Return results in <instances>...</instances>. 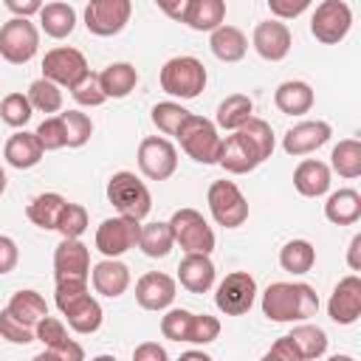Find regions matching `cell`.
Here are the masks:
<instances>
[{
  "instance_id": "1",
  "label": "cell",
  "mask_w": 361,
  "mask_h": 361,
  "mask_svg": "<svg viewBox=\"0 0 361 361\" xmlns=\"http://www.w3.org/2000/svg\"><path fill=\"white\" fill-rule=\"evenodd\" d=\"M262 313L276 324L307 322L319 313V293L307 282H271L262 293Z\"/></svg>"
},
{
  "instance_id": "2",
  "label": "cell",
  "mask_w": 361,
  "mask_h": 361,
  "mask_svg": "<svg viewBox=\"0 0 361 361\" xmlns=\"http://www.w3.org/2000/svg\"><path fill=\"white\" fill-rule=\"evenodd\" d=\"M175 138L180 141V149H183L192 161L206 164V166H209V164H217L223 138L217 135V124H214V121H209V118H203V116H197V113H189Z\"/></svg>"
},
{
  "instance_id": "3",
  "label": "cell",
  "mask_w": 361,
  "mask_h": 361,
  "mask_svg": "<svg viewBox=\"0 0 361 361\" xmlns=\"http://www.w3.org/2000/svg\"><path fill=\"white\" fill-rule=\"evenodd\" d=\"M206 68L197 56H172L161 68V90L175 99H195L206 87Z\"/></svg>"
},
{
  "instance_id": "4",
  "label": "cell",
  "mask_w": 361,
  "mask_h": 361,
  "mask_svg": "<svg viewBox=\"0 0 361 361\" xmlns=\"http://www.w3.org/2000/svg\"><path fill=\"white\" fill-rule=\"evenodd\" d=\"M107 200L116 206L118 214L124 217H135V220H144L152 209V195L147 189V183L141 178H135V172H116L110 180H107Z\"/></svg>"
},
{
  "instance_id": "5",
  "label": "cell",
  "mask_w": 361,
  "mask_h": 361,
  "mask_svg": "<svg viewBox=\"0 0 361 361\" xmlns=\"http://www.w3.org/2000/svg\"><path fill=\"white\" fill-rule=\"evenodd\" d=\"M206 203L214 223L223 228H240L248 220V200L234 180H214L206 192Z\"/></svg>"
},
{
  "instance_id": "6",
  "label": "cell",
  "mask_w": 361,
  "mask_h": 361,
  "mask_svg": "<svg viewBox=\"0 0 361 361\" xmlns=\"http://www.w3.org/2000/svg\"><path fill=\"white\" fill-rule=\"evenodd\" d=\"M39 48V28L28 17H11L0 25V56L11 65H25Z\"/></svg>"
},
{
  "instance_id": "7",
  "label": "cell",
  "mask_w": 361,
  "mask_h": 361,
  "mask_svg": "<svg viewBox=\"0 0 361 361\" xmlns=\"http://www.w3.org/2000/svg\"><path fill=\"white\" fill-rule=\"evenodd\" d=\"M353 28V8L344 0H324L310 17V34L322 45H338Z\"/></svg>"
},
{
  "instance_id": "8",
  "label": "cell",
  "mask_w": 361,
  "mask_h": 361,
  "mask_svg": "<svg viewBox=\"0 0 361 361\" xmlns=\"http://www.w3.org/2000/svg\"><path fill=\"white\" fill-rule=\"evenodd\" d=\"M169 228H172L175 243L183 251H200V254L214 251V231L197 209H178L169 217Z\"/></svg>"
},
{
  "instance_id": "9",
  "label": "cell",
  "mask_w": 361,
  "mask_h": 361,
  "mask_svg": "<svg viewBox=\"0 0 361 361\" xmlns=\"http://www.w3.org/2000/svg\"><path fill=\"white\" fill-rule=\"evenodd\" d=\"M257 299V282L248 271H231L214 290V305L226 316H243Z\"/></svg>"
},
{
  "instance_id": "10",
  "label": "cell",
  "mask_w": 361,
  "mask_h": 361,
  "mask_svg": "<svg viewBox=\"0 0 361 361\" xmlns=\"http://www.w3.org/2000/svg\"><path fill=\"white\" fill-rule=\"evenodd\" d=\"M138 169L149 180H169L178 169V149L161 135H147L138 144Z\"/></svg>"
},
{
  "instance_id": "11",
  "label": "cell",
  "mask_w": 361,
  "mask_h": 361,
  "mask_svg": "<svg viewBox=\"0 0 361 361\" xmlns=\"http://www.w3.org/2000/svg\"><path fill=\"white\" fill-rule=\"evenodd\" d=\"M138 234H141V220L124 217V214L107 217L96 228V248L104 257H121L138 245Z\"/></svg>"
},
{
  "instance_id": "12",
  "label": "cell",
  "mask_w": 361,
  "mask_h": 361,
  "mask_svg": "<svg viewBox=\"0 0 361 361\" xmlns=\"http://www.w3.org/2000/svg\"><path fill=\"white\" fill-rule=\"evenodd\" d=\"M133 3L130 0H87L85 8V28L96 37H113L124 31L130 23Z\"/></svg>"
},
{
  "instance_id": "13",
  "label": "cell",
  "mask_w": 361,
  "mask_h": 361,
  "mask_svg": "<svg viewBox=\"0 0 361 361\" xmlns=\"http://www.w3.org/2000/svg\"><path fill=\"white\" fill-rule=\"evenodd\" d=\"M87 59L82 51L71 48V45H59V48H51L42 59V76L56 82L59 87H73L85 73H87Z\"/></svg>"
},
{
  "instance_id": "14",
  "label": "cell",
  "mask_w": 361,
  "mask_h": 361,
  "mask_svg": "<svg viewBox=\"0 0 361 361\" xmlns=\"http://www.w3.org/2000/svg\"><path fill=\"white\" fill-rule=\"evenodd\" d=\"M330 135H333V130H330V124L322 121V118L299 121V124H293V127L282 135V149H285L288 155H293V158L310 155V152H316L319 147H324V144L330 141Z\"/></svg>"
},
{
  "instance_id": "15",
  "label": "cell",
  "mask_w": 361,
  "mask_h": 361,
  "mask_svg": "<svg viewBox=\"0 0 361 361\" xmlns=\"http://www.w3.org/2000/svg\"><path fill=\"white\" fill-rule=\"evenodd\" d=\"M327 316L336 324H355L358 322V316H361V279H358V274L338 279V285L333 288V293L327 299Z\"/></svg>"
},
{
  "instance_id": "16",
  "label": "cell",
  "mask_w": 361,
  "mask_h": 361,
  "mask_svg": "<svg viewBox=\"0 0 361 361\" xmlns=\"http://www.w3.org/2000/svg\"><path fill=\"white\" fill-rule=\"evenodd\" d=\"M290 31L279 20H262L251 34V45L265 62H282L290 51Z\"/></svg>"
},
{
  "instance_id": "17",
  "label": "cell",
  "mask_w": 361,
  "mask_h": 361,
  "mask_svg": "<svg viewBox=\"0 0 361 361\" xmlns=\"http://www.w3.org/2000/svg\"><path fill=\"white\" fill-rule=\"evenodd\" d=\"M54 276H76L87 279L90 276V251L79 237H62V243L54 251Z\"/></svg>"
},
{
  "instance_id": "18",
  "label": "cell",
  "mask_w": 361,
  "mask_h": 361,
  "mask_svg": "<svg viewBox=\"0 0 361 361\" xmlns=\"http://www.w3.org/2000/svg\"><path fill=\"white\" fill-rule=\"evenodd\" d=\"M175 293H178L175 279L161 271H149L135 282V302L144 310H166L175 302Z\"/></svg>"
},
{
  "instance_id": "19",
  "label": "cell",
  "mask_w": 361,
  "mask_h": 361,
  "mask_svg": "<svg viewBox=\"0 0 361 361\" xmlns=\"http://www.w3.org/2000/svg\"><path fill=\"white\" fill-rule=\"evenodd\" d=\"M178 282L189 293H206L214 285V262L209 254L200 251H186V257L178 265Z\"/></svg>"
},
{
  "instance_id": "20",
  "label": "cell",
  "mask_w": 361,
  "mask_h": 361,
  "mask_svg": "<svg viewBox=\"0 0 361 361\" xmlns=\"http://www.w3.org/2000/svg\"><path fill=\"white\" fill-rule=\"evenodd\" d=\"M90 279H93L96 293H102L107 299H118L130 288V268L124 262H118V257H104L102 262L93 265Z\"/></svg>"
},
{
  "instance_id": "21",
  "label": "cell",
  "mask_w": 361,
  "mask_h": 361,
  "mask_svg": "<svg viewBox=\"0 0 361 361\" xmlns=\"http://www.w3.org/2000/svg\"><path fill=\"white\" fill-rule=\"evenodd\" d=\"M59 310H62V316L68 319V327H71L73 333L90 336V333H96V330L102 327V316H104V313H102V305L90 296V290L82 293V296H76L73 302L62 305Z\"/></svg>"
},
{
  "instance_id": "22",
  "label": "cell",
  "mask_w": 361,
  "mask_h": 361,
  "mask_svg": "<svg viewBox=\"0 0 361 361\" xmlns=\"http://www.w3.org/2000/svg\"><path fill=\"white\" fill-rule=\"evenodd\" d=\"M226 20V0H186L180 20L192 31H214Z\"/></svg>"
},
{
  "instance_id": "23",
  "label": "cell",
  "mask_w": 361,
  "mask_h": 361,
  "mask_svg": "<svg viewBox=\"0 0 361 361\" xmlns=\"http://www.w3.org/2000/svg\"><path fill=\"white\" fill-rule=\"evenodd\" d=\"M313 102H316L313 87L307 82H302V79H288L274 93V104L285 116H305V113H310Z\"/></svg>"
},
{
  "instance_id": "24",
  "label": "cell",
  "mask_w": 361,
  "mask_h": 361,
  "mask_svg": "<svg viewBox=\"0 0 361 361\" xmlns=\"http://www.w3.org/2000/svg\"><path fill=\"white\" fill-rule=\"evenodd\" d=\"M42 152H45V149H42L37 133H25V130L14 133V135L6 141V147H3V158H6L8 166H14V169H31V166H37V164L42 161Z\"/></svg>"
},
{
  "instance_id": "25",
  "label": "cell",
  "mask_w": 361,
  "mask_h": 361,
  "mask_svg": "<svg viewBox=\"0 0 361 361\" xmlns=\"http://www.w3.org/2000/svg\"><path fill=\"white\" fill-rule=\"evenodd\" d=\"M293 186L305 197H322L330 189V166L319 158H305L293 169Z\"/></svg>"
},
{
  "instance_id": "26",
  "label": "cell",
  "mask_w": 361,
  "mask_h": 361,
  "mask_svg": "<svg viewBox=\"0 0 361 361\" xmlns=\"http://www.w3.org/2000/svg\"><path fill=\"white\" fill-rule=\"evenodd\" d=\"M217 164H220L226 172H231V175H245V172H251V169L259 166V158L251 152V147H248V144L240 138V133L234 130V135L223 138Z\"/></svg>"
},
{
  "instance_id": "27",
  "label": "cell",
  "mask_w": 361,
  "mask_h": 361,
  "mask_svg": "<svg viewBox=\"0 0 361 361\" xmlns=\"http://www.w3.org/2000/svg\"><path fill=\"white\" fill-rule=\"evenodd\" d=\"M209 48L220 62H240L248 51V39L237 25H217L214 31H209Z\"/></svg>"
},
{
  "instance_id": "28",
  "label": "cell",
  "mask_w": 361,
  "mask_h": 361,
  "mask_svg": "<svg viewBox=\"0 0 361 361\" xmlns=\"http://www.w3.org/2000/svg\"><path fill=\"white\" fill-rule=\"evenodd\" d=\"M299 361H313V358H322L327 353V333L319 327V324H310V322H296V327L288 333Z\"/></svg>"
},
{
  "instance_id": "29",
  "label": "cell",
  "mask_w": 361,
  "mask_h": 361,
  "mask_svg": "<svg viewBox=\"0 0 361 361\" xmlns=\"http://www.w3.org/2000/svg\"><path fill=\"white\" fill-rule=\"evenodd\" d=\"M39 28L51 37V39H65L73 34L76 28V11L73 6L62 3V0H54V3H45L39 8Z\"/></svg>"
},
{
  "instance_id": "30",
  "label": "cell",
  "mask_w": 361,
  "mask_h": 361,
  "mask_svg": "<svg viewBox=\"0 0 361 361\" xmlns=\"http://www.w3.org/2000/svg\"><path fill=\"white\" fill-rule=\"evenodd\" d=\"M65 203L68 200L59 192H42V195L31 197V203L25 206V217L42 231H56V223H59Z\"/></svg>"
},
{
  "instance_id": "31",
  "label": "cell",
  "mask_w": 361,
  "mask_h": 361,
  "mask_svg": "<svg viewBox=\"0 0 361 361\" xmlns=\"http://www.w3.org/2000/svg\"><path fill=\"white\" fill-rule=\"evenodd\" d=\"M99 85L107 99H124L138 85V71L130 62H113L99 73Z\"/></svg>"
},
{
  "instance_id": "32",
  "label": "cell",
  "mask_w": 361,
  "mask_h": 361,
  "mask_svg": "<svg viewBox=\"0 0 361 361\" xmlns=\"http://www.w3.org/2000/svg\"><path fill=\"white\" fill-rule=\"evenodd\" d=\"M324 217L336 226H353L361 220V195L355 189H338L327 195Z\"/></svg>"
},
{
  "instance_id": "33",
  "label": "cell",
  "mask_w": 361,
  "mask_h": 361,
  "mask_svg": "<svg viewBox=\"0 0 361 361\" xmlns=\"http://www.w3.org/2000/svg\"><path fill=\"white\" fill-rule=\"evenodd\" d=\"M175 245V237H172V228H169V220H155V223H144L141 226V234H138V248L158 259V257H166Z\"/></svg>"
},
{
  "instance_id": "34",
  "label": "cell",
  "mask_w": 361,
  "mask_h": 361,
  "mask_svg": "<svg viewBox=\"0 0 361 361\" xmlns=\"http://www.w3.org/2000/svg\"><path fill=\"white\" fill-rule=\"evenodd\" d=\"M254 116V102L245 93H231L217 104V127L223 130H240Z\"/></svg>"
},
{
  "instance_id": "35",
  "label": "cell",
  "mask_w": 361,
  "mask_h": 361,
  "mask_svg": "<svg viewBox=\"0 0 361 361\" xmlns=\"http://www.w3.org/2000/svg\"><path fill=\"white\" fill-rule=\"evenodd\" d=\"M330 169L338 172V178H358L361 175V141L358 138H344L333 147L330 152Z\"/></svg>"
},
{
  "instance_id": "36",
  "label": "cell",
  "mask_w": 361,
  "mask_h": 361,
  "mask_svg": "<svg viewBox=\"0 0 361 361\" xmlns=\"http://www.w3.org/2000/svg\"><path fill=\"white\" fill-rule=\"evenodd\" d=\"M313 262H316V248L307 240H288L279 248V265H282V271H288L293 276L307 274L313 268Z\"/></svg>"
},
{
  "instance_id": "37",
  "label": "cell",
  "mask_w": 361,
  "mask_h": 361,
  "mask_svg": "<svg viewBox=\"0 0 361 361\" xmlns=\"http://www.w3.org/2000/svg\"><path fill=\"white\" fill-rule=\"evenodd\" d=\"M6 310H8L14 319H20L23 324L34 327V324H37V322H39V319L48 313V305H45V299H42L37 290L25 288V290H17V293L8 299Z\"/></svg>"
},
{
  "instance_id": "38",
  "label": "cell",
  "mask_w": 361,
  "mask_h": 361,
  "mask_svg": "<svg viewBox=\"0 0 361 361\" xmlns=\"http://www.w3.org/2000/svg\"><path fill=\"white\" fill-rule=\"evenodd\" d=\"M237 133H240V138L251 147V152L259 158V164H262L265 158H271V152H274V130H271V124H268L265 118L251 116Z\"/></svg>"
},
{
  "instance_id": "39",
  "label": "cell",
  "mask_w": 361,
  "mask_h": 361,
  "mask_svg": "<svg viewBox=\"0 0 361 361\" xmlns=\"http://www.w3.org/2000/svg\"><path fill=\"white\" fill-rule=\"evenodd\" d=\"M28 102H31V107L34 110H39V113H59L62 110V87L56 85V82H51V79H34L31 85H28Z\"/></svg>"
},
{
  "instance_id": "40",
  "label": "cell",
  "mask_w": 361,
  "mask_h": 361,
  "mask_svg": "<svg viewBox=\"0 0 361 361\" xmlns=\"http://www.w3.org/2000/svg\"><path fill=\"white\" fill-rule=\"evenodd\" d=\"M59 118L65 124V147L79 149V147H85L90 141L93 121H90L87 113H82V110H65V113H59Z\"/></svg>"
},
{
  "instance_id": "41",
  "label": "cell",
  "mask_w": 361,
  "mask_h": 361,
  "mask_svg": "<svg viewBox=\"0 0 361 361\" xmlns=\"http://www.w3.org/2000/svg\"><path fill=\"white\" fill-rule=\"evenodd\" d=\"M31 116H34V107H31V102H28V96L25 93H8V96H3V102H0V118L8 124V127H25L28 121H31Z\"/></svg>"
},
{
  "instance_id": "42",
  "label": "cell",
  "mask_w": 361,
  "mask_h": 361,
  "mask_svg": "<svg viewBox=\"0 0 361 361\" xmlns=\"http://www.w3.org/2000/svg\"><path fill=\"white\" fill-rule=\"evenodd\" d=\"M186 116H189V110L180 107L178 102H158V104L152 107V124H155L164 135H178V130H180V124L186 121Z\"/></svg>"
},
{
  "instance_id": "43",
  "label": "cell",
  "mask_w": 361,
  "mask_h": 361,
  "mask_svg": "<svg viewBox=\"0 0 361 361\" xmlns=\"http://www.w3.org/2000/svg\"><path fill=\"white\" fill-rule=\"evenodd\" d=\"M189 324H192V310L186 307H166V313L161 316V333L169 341H186Z\"/></svg>"
},
{
  "instance_id": "44",
  "label": "cell",
  "mask_w": 361,
  "mask_h": 361,
  "mask_svg": "<svg viewBox=\"0 0 361 361\" xmlns=\"http://www.w3.org/2000/svg\"><path fill=\"white\" fill-rule=\"evenodd\" d=\"M71 96H73L82 107H99V104L107 102V96H104L102 85H99V73H93V71H87V73L71 87Z\"/></svg>"
},
{
  "instance_id": "45",
  "label": "cell",
  "mask_w": 361,
  "mask_h": 361,
  "mask_svg": "<svg viewBox=\"0 0 361 361\" xmlns=\"http://www.w3.org/2000/svg\"><path fill=\"white\" fill-rule=\"evenodd\" d=\"M85 228H87V209L79 203H65L59 223H56V231L62 237H82Z\"/></svg>"
},
{
  "instance_id": "46",
  "label": "cell",
  "mask_w": 361,
  "mask_h": 361,
  "mask_svg": "<svg viewBox=\"0 0 361 361\" xmlns=\"http://www.w3.org/2000/svg\"><path fill=\"white\" fill-rule=\"evenodd\" d=\"M220 336V322L209 313H192V324H189V344H212Z\"/></svg>"
},
{
  "instance_id": "47",
  "label": "cell",
  "mask_w": 361,
  "mask_h": 361,
  "mask_svg": "<svg viewBox=\"0 0 361 361\" xmlns=\"http://www.w3.org/2000/svg\"><path fill=\"white\" fill-rule=\"evenodd\" d=\"M34 133H37V138H39V144H42L45 152H54V149H62L65 147V124H62L59 116H45L42 124Z\"/></svg>"
},
{
  "instance_id": "48",
  "label": "cell",
  "mask_w": 361,
  "mask_h": 361,
  "mask_svg": "<svg viewBox=\"0 0 361 361\" xmlns=\"http://www.w3.org/2000/svg\"><path fill=\"white\" fill-rule=\"evenodd\" d=\"M0 338H6L11 344H31L34 341V327L23 324L8 310H0Z\"/></svg>"
},
{
  "instance_id": "49",
  "label": "cell",
  "mask_w": 361,
  "mask_h": 361,
  "mask_svg": "<svg viewBox=\"0 0 361 361\" xmlns=\"http://www.w3.org/2000/svg\"><path fill=\"white\" fill-rule=\"evenodd\" d=\"M34 338L42 341V347H51V344H59L68 338V330H65V322L62 319H54V316H42L37 324H34Z\"/></svg>"
},
{
  "instance_id": "50",
  "label": "cell",
  "mask_w": 361,
  "mask_h": 361,
  "mask_svg": "<svg viewBox=\"0 0 361 361\" xmlns=\"http://www.w3.org/2000/svg\"><path fill=\"white\" fill-rule=\"evenodd\" d=\"M39 358H42V361H45V358H54V361H82V358H85V350H82V344H76L73 338H65V341H59V344L42 347Z\"/></svg>"
},
{
  "instance_id": "51",
  "label": "cell",
  "mask_w": 361,
  "mask_h": 361,
  "mask_svg": "<svg viewBox=\"0 0 361 361\" xmlns=\"http://www.w3.org/2000/svg\"><path fill=\"white\" fill-rule=\"evenodd\" d=\"M310 6V0H268V8L276 20H296L299 14H305Z\"/></svg>"
},
{
  "instance_id": "52",
  "label": "cell",
  "mask_w": 361,
  "mask_h": 361,
  "mask_svg": "<svg viewBox=\"0 0 361 361\" xmlns=\"http://www.w3.org/2000/svg\"><path fill=\"white\" fill-rule=\"evenodd\" d=\"M17 262H20V248H17V243H14L11 237L0 234V276L8 274V271H14Z\"/></svg>"
},
{
  "instance_id": "53",
  "label": "cell",
  "mask_w": 361,
  "mask_h": 361,
  "mask_svg": "<svg viewBox=\"0 0 361 361\" xmlns=\"http://www.w3.org/2000/svg\"><path fill=\"white\" fill-rule=\"evenodd\" d=\"M133 358H135V361H166L169 353H166L158 341H144V344H138V347L133 350Z\"/></svg>"
},
{
  "instance_id": "54",
  "label": "cell",
  "mask_w": 361,
  "mask_h": 361,
  "mask_svg": "<svg viewBox=\"0 0 361 361\" xmlns=\"http://www.w3.org/2000/svg\"><path fill=\"white\" fill-rule=\"evenodd\" d=\"M265 358L271 361H299V355H296V350H293V344H290V338L288 336H282V338H276V344H271V350L265 353Z\"/></svg>"
},
{
  "instance_id": "55",
  "label": "cell",
  "mask_w": 361,
  "mask_h": 361,
  "mask_svg": "<svg viewBox=\"0 0 361 361\" xmlns=\"http://www.w3.org/2000/svg\"><path fill=\"white\" fill-rule=\"evenodd\" d=\"M3 3L14 17H31V14H39L42 8V0H3Z\"/></svg>"
},
{
  "instance_id": "56",
  "label": "cell",
  "mask_w": 361,
  "mask_h": 361,
  "mask_svg": "<svg viewBox=\"0 0 361 361\" xmlns=\"http://www.w3.org/2000/svg\"><path fill=\"white\" fill-rule=\"evenodd\" d=\"M358 254H361V234H355V237L350 240V248H347V265H350V271H361Z\"/></svg>"
},
{
  "instance_id": "57",
  "label": "cell",
  "mask_w": 361,
  "mask_h": 361,
  "mask_svg": "<svg viewBox=\"0 0 361 361\" xmlns=\"http://www.w3.org/2000/svg\"><path fill=\"white\" fill-rule=\"evenodd\" d=\"M183 3H186V0H155V6H158V8H161L166 17H172V20H180Z\"/></svg>"
},
{
  "instance_id": "58",
  "label": "cell",
  "mask_w": 361,
  "mask_h": 361,
  "mask_svg": "<svg viewBox=\"0 0 361 361\" xmlns=\"http://www.w3.org/2000/svg\"><path fill=\"white\" fill-rule=\"evenodd\" d=\"M183 358H200V361H209V355H206L203 350H197V353H183Z\"/></svg>"
},
{
  "instance_id": "59",
  "label": "cell",
  "mask_w": 361,
  "mask_h": 361,
  "mask_svg": "<svg viewBox=\"0 0 361 361\" xmlns=\"http://www.w3.org/2000/svg\"><path fill=\"white\" fill-rule=\"evenodd\" d=\"M6 183H8V178H6V169L0 166V197H3V192H6Z\"/></svg>"
}]
</instances>
